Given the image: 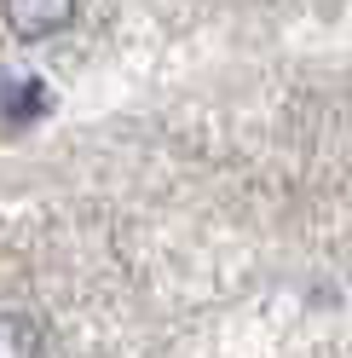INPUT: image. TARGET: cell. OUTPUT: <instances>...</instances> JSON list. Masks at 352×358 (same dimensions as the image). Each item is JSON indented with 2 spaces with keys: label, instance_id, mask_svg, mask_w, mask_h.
Listing matches in <instances>:
<instances>
[{
  "label": "cell",
  "instance_id": "6da1fadb",
  "mask_svg": "<svg viewBox=\"0 0 352 358\" xmlns=\"http://www.w3.org/2000/svg\"><path fill=\"white\" fill-rule=\"evenodd\" d=\"M52 110V93L41 87V76H12L0 70V133H24Z\"/></svg>",
  "mask_w": 352,
  "mask_h": 358
},
{
  "label": "cell",
  "instance_id": "3957f363",
  "mask_svg": "<svg viewBox=\"0 0 352 358\" xmlns=\"http://www.w3.org/2000/svg\"><path fill=\"white\" fill-rule=\"evenodd\" d=\"M0 358H41V324L24 312H0Z\"/></svg>",
  "mask_w": 352,
  "mask_h": 358
},
{
  "label": "cell",
  "instance_id": "7a4b0ae2",
  "mask_svg": "<svg viewBox=\"0 0 352 358\" xmlns=\"http://www.w3.org/2000/svg\"><path fill=\"white\" fill-rule=\"evenodd\" d=\"M75 6L81 0H0V12H6V24L17 41H41V35H58L75 24Z\"/></svg>",
  "mask_w": 352,
  "mask_h": 358
}]
</instances>
